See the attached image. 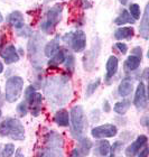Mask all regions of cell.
Returning <instances> with one entry per match:
<instances>
[{
    "instance_id": "2e32d148",
    "label": "cell",
    "mask_w": 149,
    "mask_h": 157,
    "mask_svg": "<svg viewBox=\"0 0 149 157\" xmlns=\"http://www.w3.org/2000/svg\"><path fill=\"white\" fill-rule=\"evenodd\" d=\"M133 28L132 27H120L114 32V37L119 40L121 39H130L133 37Z\"/></svg>"
},
{
    "instance_id": "d6a6232c",
    "label": "cell",
    "mask_w": 149,
    "mask_h": 157,
    "mask_svg": "<svg viewBox=\"0 0 149 157\" xmlns=\"http://www.w3.org/2000/svg\"><path fill=\"white\" fill-rule=\"evenodd\" d=\"M131 53H132V55H136V56L141 57V48H140V47H136V48H133L132 51H131Z\"/></svg>"
},
{
    "instance_id": "603a6c76",
    "label": "cell",
    "mask_w": 149,
    "mask_h": 157,
    "mask_svg": "<svg viewBox=\"0 0 149 157\" xmlns=\"http://www.w3.org/2000/svg\"><path fill=\"white\" fill-rule=\"evenodd\" d=\"M130 108V101L129 100H122V101L117 102L113 105V111L118 115H124Z\"/></svg>"
},
{
    "instance_id": "484cf974",
    "label": "cell",
    "mask_w": 149,
    "mask_h": 157,
    "mask_svg": "<svg viewBox=\"0 0 149 157\" xmlns=\"http://www.w3.org/2000/svg\"><path fill=\"white\" fill-rule=\"evenodd\" d=\"M129 10H130V16L132 17L133 19L135 20L139 19L141 11H140V7L138 3H131L129 7Z\"/></svg>"
},
{
    "instance_id": "e575fe53",
    "label": "cell",
    "mask_w": 149,
    "mask_h": 157,
    "mask_svg": "<svg viewBox=\"0 0 149 157\" xmlns=\"http://www.w3.org/2000/svg\"><path fill=\"white\" fill-rule=\"evenodd\" d=\"M120 1V3H121V5H123V6H126L127 3H128V1H129V0H119Z\"/></svg>"
},
{
    "instance_id": "cb8c5ba5",
    "label": "cell",
    "mask_w": 149,
    "mask_h": 157,
    "mask_svg": "<svg viewBox=\"0 0 149 157\" xmlns=\"http://www.w3.org/2000/svg\"><path fill=\"white\" fill-rule=\"evenodd\" d=\"M65 62V53L63 51H57V52L52 56V59H49L48 65L49 66H59V64Z\"/></svg>"
},
{
    "instance_id": "7402d4cb",
    "label": "cell",
    "mask_w": 149,
    "mask_h": 157,
    "mask_svg": "<svg viewBox=\"0 0 149 157\" xmlns=\"http://www.w3.org/2000/svg\"><path fill=\"white\" fill-rule=\"evenodd\" d=\"M78 148H76V151H78V155L82 156V155H88L89 151H90L91 147H92V144H91V141L89 140L88 138H80V140H78Z\"/></svg>"
},
{
    "instance_id": "e0dca14e",
    "label": "cell",
    "mask_w": 149,
    "mask_h": 157,
    "mask_svg": "<svg viewBox=\"0 0 149 157\" xmlns=\"http://www.w3.org/2000/svg\"><path fill=\"white\" fill-rule=\"evenodd\" d=\"M148 20H149V18H148V6H147L146 9H145V13H143V18H141V21H140V27H139L140 35H141L145 39H148V33H149Z\"/></svg>"
},
{
    "instance_id": "9c48e42d",
    "label": "cell",
    "mask_w": 149,
    "mask_h": 157,
    "mask_svg": "<svg viewBox=\"0 0 149 157\" xmlns=\"http://www.w3.org/2000/svg\"><path fill=\"white\" fill-rule=\"evenodd\" d=\"M148 143V138L145 135H140L137 137V139L133 141L132 144H130L128 147L126 148V155L127 156H137V154L143 149L145 146H147Z\"/></svg>"
},
{
    "instance_id": "ac0fdd59",
    "label": "cell",
    "mask_w": 149,
    "mask_h": 157,
    "mask_svg": "<svg viewBox=\"0 0 149 157\" xmlns=\"http://www.w3.org/2000/svg\"><path fill=\"white\" fill-rule=\"evenodd\" d=\"M59 49V38H54V39H52L51 42H48L45 45V48H44V54H45L47 57H52V56L54 55V54H55Z\"/></svg>"
},
{
    "instance_id": "30bf717a",
    "label": "cell",
    "mask_w": 149,
    "mask_h": 157,
    "mask_svg": "<svg viewBox=\"0 0 149 157\" xmlns=\"http://www.w3.org/2000/svg\"><path fill=\"white\" fill-rule=\"evenodd\" d=\"M71 45L74 52H82L86 47V36L83 30H76L74 34H71Z\"/></svg>"
},
{
    "instance_id": "277c9868",
    "label": "cell",
    "mask_w": 149,
    "mask_h": 157,
    "mask_svg": "<svg viewBox=\"0 0 149 157\" xmlns=\"http://www.w3.org/2000/svg\"><path fill=\"white\" fill-rule=\"evenodd\" d=\"M62 6L55 5L52 8H49L46 15V19L40 25V29L46 34H52L53 30L55 29L56 25L61 21L62 17Z\"/></svg>"
},
{
    "instance_id": "74e56055",
    "label": "cell",
    "mask_w": 149,
    "mask_h": 157,
    "mask_svg": "<svg viewBox=\"0 0 149 157\" xmlns=\"http://www.w3.org/2000/svg\"><path fill=\"white\" fill-rule=\"evenodd\" d=\"M1 45H2V36L0 35V47H1Z\"/></svg>"
},
{
    "instance_id": "6da1fadb",
    "label": "cell",
    "mask_w": 149,
    "mask_h": 157,
    "mask_svg": "<svg viewBox=\"0 0 149 157\" xmlns=\"http://www.w3.org/2000/svg\"><path fill=\"white\" fill-rule=\"evenodd\" d=\"M0 136L10 137L13 140H23L25 138V128L20 120L16 118H8L0 124Z\"/></svg>"
},
{
    "instance_id": "5b68a950",
    "label": "cell",
    "mask_w": 149,
    "mask_h": 157,
    "mask_svg": "<svg viewBox=\"0 0 149 157\" xmlns=\"http://www.w3.org/2000/svg\"><path fill=\"white\" fill-rule=\"evenodd\" d=\"M25 95H26V100L29 105V108H32V115L34 117H37L42 111L40 105L43 102V95L39 92H36L34 86L27 88V90L25 91Z\"/></svg>"
},
{
    "instance_id": "1f68e13d",
    "label": "cell",
    "mask_w": 149,
    "mask_h": 157,
    "mask_svg": "<svg viewBox=\"0 0 149 157\" xmlns=\"http://www.w3.org/2000/svg\"><path fill=\"white\" fill-rule=\"evenodd\" d=\"M148 155V147L147 146H145V147L141 149V151L137 154V156H139V157H143V156H147Z\"/></svg>"
},
{
    "instance_id": "7c38bea8",
    "label": "cell",
    "mask_w": 149,
    "mask_h": 157,
    "mask_svg": "<svg viewBox=\"0 0 149 157\" xmlns=\"http://www.w3.org/2000/svg\"><path fill=\"white\" fill-rule=\"evenodd\" d=\"M7 21L10 26L16 28V29H20L24 27V16L20 11H13L11 13L8 15L7 17Z\"/></svg>"
},
{
    "instance_id": "d4e9b609",
    "label": "cell",
    "mask_w": 149,
    "mask_h": 157,
    "mask_svg": "<svg viewBox=\"0 0 149 157\" xmlns=\"http://www.w3.org/2000/svg\"><path fill=\"white\" fill-rule=\"evenodd\" d=\"M101 81L100 78H97L95 81L91 82V83H89V85L86 86V92H85V95H86V98H89V97H91V95L93 94L94 92L97 91V89L99 88V85H100Z\"/></svg>"
},
{
    "instance_id": "d6986e66",
    "label": "cell",
    "mask_w": 149,
    "mask_h": 157,
    "mask_svg": "<svg viewBox=\"0 0 149 157\" xmlns=\"http://www.w3.org/2000/svg\"><path fill=\"white\" fill-rule=\"evenodd\" d=\"M110 143L107 140H100L95 146L94 154L99 156H108L110 153Z\"/></svg>"
},
{
    "instance_id": "f35d334b",
    "label": "cell",
    "mask_w": 149,
    "mask_h": 157,
    "mask_svg": "<svg viewBox=\"0 0 149 157\" xmlns=\"http://www.w3.org/2000/svg\"><path fill=\"white\" fill-rule=\"evenodd\" d=\"M0 117H1V110H0Z\"/></svg>"
},
{
    "instance_id": "4fadbf2b",
    "label": "cell",
    "mask_w": 149,
    "mask_h": 157,
    "mask_svg": "<svg viewBox=\"0 0 149 157\" xmlns=\"http://www.w3.org/2000/svg\"><path fill=\"white\" fill-rule=\"evenodd\" d=\"M133 84L132 81L130 78H123L122 81L120 82L119 86H118V93L121 98H126L132 92Z\"/></svg>"
},
{
    "instance_id": "4316f807",
    "label": "cell",
    "mask_w": 149,
    "mask_h": 157,
    "mask_svg": "<svg viewBox=\"0 0 149 157\" xmlns=\"http://www.w3.org/2000/svg\"><path fill=\"white\" fill-rule=\"evenodd\" d=\"M15 153V145L13 144H6L3 147L2 151H1V156H13Z\"/></svg>"
},
{
    "instance_id": "ffe728a7",
    "label": "cell",
    "mask_w": 149,
    "mask_h": 157,
    "mask_svg": "<svg viewBox=\"0 0 149 157\" xmlns=\"http://www.w3.org/2000/svg\"><path fill=\"white\" fill-rule=\"evenodd\" d=\"M140 63H141V57L136 56V55H130V56H128V59H126L124 66H126V69L129 70V71H136L140 66Z\"/></svg>"
},
{
    "instance_id": "d590c367",
    "label": "cell",
    "mask_w": 149,
    "mask_h": 157,
    "mask_svg": "<svg viewBox=\"0 0 149 157\" xmlns=\"http://www.w3.org/2000/svg\"><path fill=\"white\" fill-rule=\"evenodd\" d=\"M3 72V65H2V63L0 62V73H2Z\"/></svg>"
},
{
    "instance_id": "f546056e",
    "label": "cell",
    "mask_w": 149,
    "mask_h": 157,
    "mask_svg": "<svg viewBox=\"0 0 149 157\" xmlns=\"http://www.w3.org/2000/svg\"><path fill=\"white\" fill-rule=\"evenodd\" d=\"M114 47H116L121 54H126L127 51H128V46H127V44H124V43H117V44H114Z\"/></svg>"
},
{
    "instance_id": "3957f363",
    "label": "cell",
    "mask_w": 149,
    "mask_h": 157,
    "mask_svg": "<svg viewBox=\"0 0 149 157\" xmlns=\"http://www.w3.org/2000/svg\"><path fill=\"white\" fill-rule=\"evenodd\" d=\"M70 120L72 122L71 126V132L74 137H80L84 130V124H85V116L83 108L81 105H75L71 109L70 113Z\"/></svg>"
},
{
    "instance_id": "8d00e7d4",
    "label": "cell",
    "mask_w": 149,
    "mask_h": 157,
    "mask_svg": "<svg viewBox=\"0 0 149 157\" xmlns=\"http://www.w3.org/2000/svg\"><path fill=\"white\" fill-rule=\"evenodd\" d=\"M3 21V17H2V15H1V13H0V24L2 23Z\"/></svg>"
},
{
    "instance_id": "5bb4252c",
    "label": "cell",
    "mask_w": 149,
    "mask_h": 157,
    "mask_svg": "<svg viewBox=\"0 0 149 157\" xmlns=\"http://www.w3.org/2000/svg\"><path fill=\"white\" fill-rule=\"evenodd\" d=\"M118 65H119V62H118V59L114 55H111L107 61V64H105V70H107V78H113V75L117 73L118 71Z\"/></svg>"
},
{
    "instance_id": "836d02e7",
    "label": "cell",
    "mask_w": 149,
    "mask_h": 157,
    "mask_svg": "<svg viewBox=\"0 0 149 157\" xmlns=\"http://www.w3.org/2000/svg\"><path fill=\"white\" fill-rule=\"evenodd\" d=\"M103 110L105 112H109V111H110V105H109V102H108V101H105L103 103Z\"/></svg>"
},
{
    "instance_id": "7a4b0ae2",
    "label": "cell",
    "mask_w": 149,
    "mask_h": 157,
    "mask_svg": "<svg viewBox=\"0 0 149 157\" xmlns=\"http://www.w3.org/2000/svg\"><path fill=\"white\" fill-rule=\"evenodd\" d=\"M24 89V80L20 76H11L5 84V98L9 103L17 101Z\"/></svg>"
},
{
    "instance_id": "44dd1931",
    "label": "cell",
    "mask_w": 149,
    "mask_h": 157,
    "mask_svg": "<svg viewBox=\"0 0 149 157\" xmlns=\"http://www.w3.org/2000/svg\"><path fill=\"white\" fill-rule=\"evenodd\" d=\"M135 23V19L130 16V13L127 11L126 9H123L121 13H120L119 16L114 19V24L116 25H119V26H122L124 24H133Z\"/></svg>"
},
{
    "instance_id": "9a60e30c",
    "label": "cell",
    "mask_w": 149,
    "mask_h": 157,
    "mask_svg": "<svg viewBox=\"0 0 149 157\" xmlns=\"http://www.w3.org/2000/svg\"><path fill=\"white\" fill-rule=\"evenodd\" d=\"M54 120L61 127H67L68 124H70V115H68V111L65 110V109L59 110L55 113V116H54Z\"/></svg>"
},
{
    "instance_id": "83f0119b",
    "label": "cell",
    "mask_w": 149,
    "mask_h": 157,
    "mask_svg": "<svg viewBox=\"0 0 149 157\" xmlns=\"http://www.w3.org/2000/svg\"><path fill=\"white\" fill-rule=\"evenodd\" d=\"M17 112H18L19 116H21V117H25V116L27 115V112H28V107H27L26 102H21V103L17 107Z\"/></svg>"
},
{
    "instance_id": "4dcf8cb0",
    "label": "cell",
    "mask_w": 149,
    "mask_h": 157,
    "mask_svg": "<svg viewBox=\"0 0 149 157\" xmlns=\"http://www.w3.org/2000/svg\"><path fill=\"white\" fill-rule=\"evenodd\" d=\"M74 56L73 55H68L67 59H66V67H67L70 71H73L74 69Z\"/></svg>"
},
{
    "instance_id": "ba28073f",
    "label": "cell",
    "mask_w": 149,
    "mask_h": 157,
    "mask_svg": "<svg viewBox=\"0 0 149 157\" xmlns=\"http://www.w3.org/2000/svg\"><path fill=\"white\" fill-rule=\"evenodd\" d=\"M133 105L138 110H145L148 105V99H147L146 85L143 82H140L137 86L135 99H133Z\"/></svg>"
},
{
    "instance_id": "52a82bcc",
    "label": "cell",
    "mask_w": 149,
    "mask_h": 157,
    "mask_svg": "<svg viewBox=\"0 0 149 157\" xmlns=\"http://www.w3.org/2000/svg\"><path fill=\"white\" fill-rule=\"evenodd\" d=\"M45 145L47 147V151H48L51 156H54L53 151H62V147H63V139L59 136V134H56L54 131L49 132V134L46 135V140H45ZM59 155H62L61 153H59Z\"/></svg>"
},
{
    "instance_id": "8992f818",
    "label": "cell",
    "mask_w": 149,
    "mask_h": 157,
    "mask_svg": "<svg viewBox=\"0 0 149 157\" xmlns=\"http://www.w3.org/2000/svg\"><path fill=\"white\" fill-rule=\"evenodd\" d=\"M118 134V128L116 124H104L101 126L92 128L91 135L92 137L95 139H103V138H111L117 136Z\"/></svg>"
},
{
    "instance_id": "8fae6325",
    "label": "cell",
    "mask_w": 149,
    "mask_h": 157,
    "mask_svg": "<svg viewBox=\"0 0 149 157\" xmlns=\"http://www.w3.org/2000/svg\"><path fill=\"white\" fill-rule=\"evenodd\" d=\"M0 56L3 59L6 64H13V63H17L19 61V54L17 53L16 47L13 45H9L3 47L1 51H0Z\"/></svg>"
},
{
    "instance_id": "f1b7e54d",
    "label": "cell",
    "mask_w": 149,
    "mask_h": 157,
    "mask_svg": "<svg viewBox=\"0 0 149 157\" xmlns=\"http://www.w3.org/2000/svg\"><path fill=\"white\" fill-rule=\"evenodd\" d=\"M122 147H123V143H121V141H116L113 144V146L110 147V155L111 156H116L117 151H120Z\"/></svg>"
}]
</instances>
